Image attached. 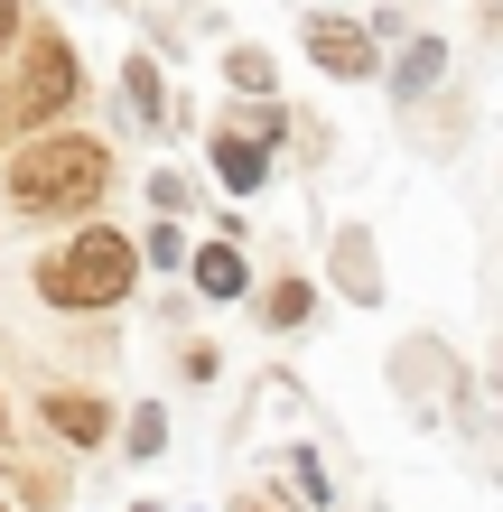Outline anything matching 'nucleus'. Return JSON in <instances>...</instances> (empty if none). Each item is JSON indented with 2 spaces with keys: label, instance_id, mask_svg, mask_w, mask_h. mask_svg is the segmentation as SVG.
Returning a JSON list of instances; mask_svg holds the SVG:
<instances>
[{
  "label": "nucleus",
  "instance_id": "obj_1",
  "mask_svg": "<svg viewBox=\"0 0 503 512\" xmlns=\"http://www.w3.org/2000/svg\"><path fill=\"white\" fill-rule=\"evenodd\" d=\"M112 187V149L84 131H38L10 159V205L19 215H94Z\"/></svg>",
  "mask_w": 503,
  "mask_h": 512
},
{
  "label": "nucleus",
  "instance_id": "obj_2",
  "mask_svg": "<svg viewBox=\"0 0 503 512\" xmlns=\"http://www.w3.org/2000/svg\"><path fill=\"white\" fill-rule=\"evenodd\" d=\"M140 289V252H131V233H112V224H84L66 252H47L38 261V298L47 308H112V298H131Z\"/></svg>",
  "mask_w": 503,
  "mask_h": 512
},
{
  "label": "nucleus",
  "instance_id": "obj_3",
  "mask_svg": "<svg viewBox=\"0 0 503 512\" xmlns=\"http://www.w3.org/2000/svg\"><path fill=\"white\" fill-rule=\"evenodd\" d=\"M75 47L66 38H56V28H38V38H28V66H19V94H10V122L19 131H47L56 122V112H66L75 103Z\"/></svg>",
  "mask_w": 503,
  "mask_h": 512
},
{
  "label": "nucleus",
  "instance_id": "obj_4",
  "mask_svg": "<svg viewBox=\"0 0 503 512\" xmlns=\"http://www.w3.org/2000/svg\"><path fill=\"white\" fill-rule=\"evenodd\" d=\"M308 56L327 66L336 84H364L382 56H373V28H354V19H308Z\"/></svg>",
  "mask_w": 503,
  "mask_h": 512
},
{
  "label": "nucleus",
  "instance_id": "obj_5",
  "mask_svg": "<svg viewBox=\"0 0 503 512\" xmlns=\"http://www.w3.org/2000/svg\"><path fill=\"white\" fill-rule=\"evenodd\" d=\"M47 429L66 447H103L112 438V410L94 401V391H47Z\"/></svg>",
  "mask_w": 503,
  "mask_h": 512
},
{
  "label": "nucleus",
  "instance_id": "obj_6",
  "mask_svg": "<svg viewBox=\"0 0 503 512\" xmlns=\"http://www.w3.org/2000/svg\"><path fill=\"white\" fill-rule=\"evenodd\" d=\"M336 280H345L354 308H373V298H382V261H373L364 233H336Z\"/></svg>",
  "mask_w": 503,
  "mask_h": 512
},
{
  "label": "nucleus",
  "instance_id": "obj_7",
  "mask_svg": "<svg viewBox=\"0 0 503 512\" xmlns=\"http://www.w3.org/2000/svg\"><path fill=\"white\" fill-rule=\"evenodd\" d=\"M215 177L233 196H252L261 177H271V149H252V140H233V131H215Z\"/></svg>",
  "mask_w": 503,
  "mask_h": 512
},
{
  "label": "nucleus",
  "instance_id": "obj_8",
  "mask_svg": "<svg viewBox=\"0 0 503 512\" xmlns=\"http://www.w3.org/2000/svg\"><path fill=\"white\" fill-rule=\"evenodd\" d=\"M187 270H196V289H205V298H243V289H252V270H243V252H233V243H205Z\"/></svg>",
  "mask_w": 503,
  "mask_h": 512
},
{
  "label": "nucleus",
  "instance_id": "obj_9",
  "mask_svg": "<svg viewBox=\"0 0 503 512\" xmlns=\"http://www.w3.org/2000/svg\"><path fill=\"white\" fill-rule=\"evenodd\" d=\"M299 317H308V280H271L261 289V326H271V336H289Z\"/></svg>",
  "mask_w": 503,
  "mask_h": 512
},
{
  "label": "nucleus",
  "instance_id": "obj_10",
  "mask_svg": "<svg viewBox=\"0 0 503 512\" xmlns=\"http://www.w3.org/2000/svg\"><path fill=\"white\" fill-rule=\"evenodd\" d=\"M122 103L140 112V122H159V112H168V94H159V66H150V56H131V66H122Z\"/></svg>",
  "mask_w": 503,
  "mask_h": 512
},
{
  "label": "nucleus",
  "instance_id": "obj_11",
  "mask_svg": "<svg viewBox=\"0 0 503 512\" xmlns=\"http://www.w3.org/2000/svg\"><path fill=\"white\" fill-rule=\"evenodd\" d=\"M224 75H233V94H271V84H280V66H271L261 47H233V56H224Z\"/></svg>",
  "mask_w": 503,
  "mask_h": 512
},
{
  "label": "nucleus",
  "instance_id": "obj_12",
  "mask_svg": "<svg viewBox=\"0 0 503 512\" xmlns=\"http://www.w3.org/2000/svg\"><path fill=\"white\" fill-rule=\"evenodd\" d=\"M438 66H448V47H438V38H410V56H401V94H420Z\"/></svg>",
  "mask_w": 503,
  "mask_h": 512
},
{
  "label": "nucleus",
  "instance_id": "obj_13",
  "mask_svg": "<svg viewBox=\"0 0 503 512\" xmlns=\"http://www.w3.org/2000/svg\"><path fill=\"white\" fill-rule=\"evenodd\" d=\"M159 447H168V410L140 401V410H131V457H159Z\"/></svg>",
  "mask_w": 503,
  "mask_h": 512
},
{
  "label": "nucleus",
  "instance_id": "obj_14",
  "mask_svg": "<svg viewBox=\"0 0 503 512\" xmlns=\"http://www.w3.org/2000/svg\"><path fill=\"white\" fill-rule=\"evenodd\" d=\"M150 205H159V215H187V205H196V187H187L177 168H159V177H150Z\"/></svg>",
  "mask_w": 503,
  "mask_h": 512
},
{
  "label": "nucleus",
  "instance_id": "obj_15",
  "mask_svg": "<svg viewBox=\"0 0 503 512\" xmlns=\"http://www.w3.org/2000/svg\"><path fill=\"white\" fill-rule=\"evenodd\" d=\"M131 252H140V261H177V252H187V243H177V224H159V233H150V243H131Z\"/></svg>",
  "mask_w": 503,
  "mask_h": 512
},
{
  "label": "nucleus",
  "instance_id": "obj_16",
  "mask_svg": "<svg viewBox=\"0 0 503 512\" xmlns=\"http://www.w3.org/2000/svg\"><path fill=\"white\" fill-rule=\"evenodd\" d=\"M10 28H19V0H0V47H10Z\"/></svg>",
  "mask_w": 503,
  "mask_h": 512
},
{
  "label": "nucleus",
  "instance_id": "obj_17",
  "mask_svg": "<svg viewBox=\"0 0 503 512\" xmlns=\"http://www.w3.org/2000/svg\"><path fill=\"white\" fill-rule=\"evenodd\" d=\"M131 512H168V503H131Z\"/></svg>",
  "mask_w": 503,
  "mask_h": 512
},
{
  "label": "nucleus",
  "instance_id": "obj_18",
  "mask_svg": "<svg viewBox=\"0 0 503 512\" xmlns=\"http://www.w3.org/2000/svg\"><path fill=\"white\" fill-rule=\"evenodd\" d=\"M0 512H10V503H0Z\"/></svg>",
  "mask_w": 503,
  "mask_h": 512
}]
</instances>
